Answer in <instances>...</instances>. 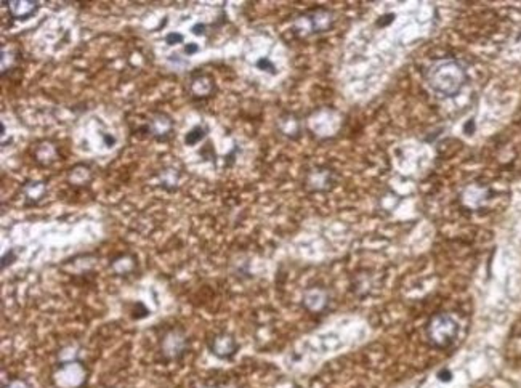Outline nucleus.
<instances>
[{"instance_id": "nucleus-1", "label": "nucleus", "mask_w": 521, "mask_h": 388, "mask_svg": "<svg viewBox=\"0 0 521 388\" xmlns=\"http://www.w3.org/2000/svg\"><path fill=\"white\" fill-rule=\"evenodd\" d=\"M425 84L439 98H452L467 82V71L454 58L437 60L425 69Z\"/></svg>"}, {"instance_id": "nucleus-2", "label": "nucleus", "mask_w": 521, "mask_h": 388, "mask_svg": "<svg viewBox=\"0 0 521 388\" xmlns=\"http://www.w3.org/2000/svg\"><path fill=\"white\" fill-rule=\"evenodd\" d=\"M459 334L457 321L448 313L435 315L427 324V337L437 348H448L454 343Z\"/></svg>"}, {"instance_id": "nucleus-3", "label": "nucleus", "mask_w": 521, "mask_h": 388, "mask_svg": "<svg viewBox=\"0 0 521 388\" xmlns=\"http://www.w3.org/2000/svg\"><path fill=\"white\" fill-rule=\"evenodd\" d=\"M489 199V189L485 186H478V184H470V186L463 189L462 202L468 209H480Z\"/></svg>"}, {"instance_id": "nucleus-4", "label": "nucleus", "mask_w": 521, "mask_h": 388, "mask_svg": "<svg viewBox=\"0 0 521 388\" xmlns=\"http://www.w3.org/2000/svg\"><path fill=\"white\" fill-rule=\"evenodd\" d=\"M210 350L215 356L226 359V358H231L236 352H238V343H236V340L231 337V335L223 334L214 339V343L210 345Z\"/></svg>"}, {"instance_id": "nucleus-5", "label": "nucleus", "mask_w": 521, "mask_h": 388, "mask_svg": "<svg viewBox=\"0 0 521 388\" xmlns=\"http://www.w3.org/2000/svg\"><path fill=\"white\" fill-rule=\"evenodd\" d=\"M303 304H305L308 310L319 311L328 304V297H326V292L321 291V289H311V291H308L305 294Z\"/></svg>"}, {"instance_id": "nucleus-6", "label": "nucleus", "mask_w": 521, "mask_h": 388, "mask_svg": "<svg viewBox=\"0 0 521 388\" xmlns=\"http://www.w3.org/2000/svg\"><path fill=\"white\" fill-rule=\"evenodd\" d=\"M3 388H29V387H27L26 383L23 382V380H13V382H10V383H8V385H5Z\"/></svg>"}, {"instance_id": "nucleus-7", "label": "nucleus", "mask_w": 521, "mask_h": 388, "mask_svg": "<svg viewBox=\"0 0 521 388\" xmlns=\"http://www.w3.org/2000/svg\"><path fill=\"white\" fill-rule=\"evenodd\" d=\"M199 388H220V387H217V385H204V387H199Z\"/></svg>"}]
</instances>
